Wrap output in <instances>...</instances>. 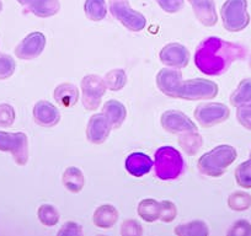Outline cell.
Instances as JSON below:
<instances>
[{
    "label": "cell",
    "mask_w": 251,
    "mask_h": 236,
    "mask_svg": "<svg viewBox=\"0 0 251 236\" xmlns=\"http://www.w3.org/2000/svg\"><path fill=\"white\" fill-rule=\"evenodd\" d=\"M160 62L169 68L182 69L190 62V52L180 43H169L159 53Z\"/></svg>",
    "instance_id": "12"
},
{
    "label": "cell",
    "mask_w": 251,
    "mask_h": 236,
    "mask_svg": "<svg viewBox=\"0 0 251 236\" xmlns=\"http://www.w3.org/2000/svg\"><path fill=\"white\" fill-rule=\"evenodd\" d=\"M0 151L10 153L18 165L25 166L28 161V139L23 132L9 133L0 131Z\"/></svg>",
    "instance_id": "7"
},
{
    "label": "cell",
    "mask_w": 251,
    "mask_h": 236,
    "mask_svg": "<svg viewBox=\"0 0 251 236\" xmlns=\"http://www.w3.org/2000/svg\"><path fill=\"white\" fill-rule=\"evenodd\" d=\"M249 67H250V69H251V54L249 55Z\"/></svg>",
    "instance_id": "41"
},
{
    "label": "cell",
    "mask_w": 251,
    "mask_h": 236,
    "mask_svg": "<svg viewBox=\"0 0 251 236\" xmlns=\"http://www.w3.org/2000/svg\"><path fill=\"white\" fill-rule=\"evenodd\" d=\"M182 81V73L176 68L161 69L156 75V86L159 90L165 96L173 98H177Z\"/></svg>",
    "instance_id": "13"
},
{
    "label": "cell",
    "mask_w": 251,
    "mask_h": 236,
    "mask_svg": "<svg viewBox=\"0 0 251 236\" xmlns=\"http://www.w3.org/2000/svg\"><path fill=\"white\" fill-rule=\"evenodd\" d=\"M202 144H203V139H202V136L199 133V131L185 132L178 137V145L190 156L196 155L201 150Z\"/></svg>",
    "instance_id": "22"
},
{
    "label": "cell",
    "mask_w": 251,
    "mask_h": 236,
    "mask_svg": "<svg viewBox=\"0 0 251 236\" xmlns=\"http://www.w3.org/2000/svg\"><path fill=\"white\" fill-rule=\"evenodd\" d=\"M228 207L234 212H245L251 207V196L248 192L236 191L228 198Z\"/></svg>",
    "instance_id": "29"
},
{
    "label": "cell",
    "mask_w": 251,
    "mask_h": 236,
    "mask_svg": "<svg viewBox=\"0 0 251 236\" xmlns=\"http://www.w3.org/2000/svg\"><path fill=\"white\" fill-rule=\"evenodd\" d=\"M246 48L219 37H207L195 52V64L204 75L219 76L228 71L231 64L246 57Z\"/></svg>",
    "instance_id": "1"
},
{
    "label": "cell",
    "mask_w": 251,
    "mask_h": 236,
    "mask_svg": "<svg viewBox=\"0 0 251 236\" xmlns=\"http://www.w3.org/2000/svg\"><path fill=\"white\" fill-rule=\"evenodd\" d=\"M223 26L229 32H241L250 24L248 0H226L221 9Z\"/></svg>",
    "instance_id": "4"
},
{
    "label": "cell",
    "mask_w": 251,
    "mask_h": 236,
    "mask_svg": "<svg viewBox=\"0 0 251 236\" xmlns=\"http://www.w3.org/2000/svg\"><path fill=\"white\" fill-rule=\"evenodd\" d=\"M108 10L116 20L120 21L127 30L132 32H139L146 27V16L139 11L133 10L128 0H111Z\"/></svg>",
    "instance_id": "6"
},
{
    "label": "cell",
    "mask_w": 251,
    "mask_h": 236,
    "mask_svg": "<svg viewBox=\"0 0 251 236\" xmlns=\"http://www.w3.org/2000/svg\"><path fill=\"white\" fill-rule=\"evenodd\" d=\"M154 170L158 179L171 181L178 179L186 168L185 160L177 149L173 146H161L154 155Z\"/></svg>",
    "instance_id": "3"
},
{
    "label": "cell",
    "mask_w": 251,
    "mask_h": 236,
    "mask_svg": "<svg viewBox=\"0 0 251 236\" xmlns=\"http://www.w3.org/2000/svg\"><path fill=\"white\" fill-rule=\"evenodd\" d=\"M106 84V88L111 91H120L127 84V74L123 69H112L108 73H106L103 78Z\"/></svg>",
    "instance_id": "28"
},
{
    "label": "cell",
    "mask_w": 251,
    "mask_h": 236,
    "mask_svg": "<svg viewBox=\"0 0 251 236\" xmlns=\"http://www.w3.org/2000/svg\"><path fill=\"white\" fill-rule=\"evenodd\" d=\"M84 13L91 21H101L106 18L107 6L105 0H85Z\"/></svg>",
    "instance_id": "27"
},
{
    "label": "cell",
    "mask_w": 251,
    "mask_h": 236,
    "mask_svg": "<svg viewBox=\"0 0 251 236\" xmlns=\"http://www.w3.org/2000/svg\"><path fill=\"white\" fill-rule=\"evenodd\" d=\"M27 11L32 13L37 18H50L58 14L60 10L59 0H31L28 4Z\"/></svg>",
    "instance_id": "21"
},
{
    "label": "cell",
    "mask_w": 251,
    "mask_h": 236,
    "mask_svg": "<svg viewBox=\"0 0 251 236\" xmlns=\"http://www.w3.org/2000/svg\"><path fill=\"white\" fill-rule=\"evenodd\" d=\"M160 202L153 198H147L138 204V215L147 223H154L160 218Z\"/></svg>",
    "instance_id": "24"
},
{
    "label": "cell",
    "mask_w": 251,
    "mask_h": 236,
    "mask_svg": "<svg viewBox=\"0 0 251 236\" xmlns=\"http://www.w3.org/2000/svg\"><path fill=\"white\" fill-rule=\"evenodd\" d=\"M251 102V78L243 79L238 88L230 95V103L234 107L246 105Z\"/></svg>",
    "instance_id": "26"
},
{
    "label": "cell",
    "mask_w": 251,
    "mask_h": 236,
    "mask_svg": "<svg viewBox=\"0 0 251 236\" xmlns=\"http://www.w3.org/2000/svg\"><path fill=\"white\" fill-rule=\"evenodd\" d=\"M15 110L9 103H0V127H10L15 122Z\"/></svg>",
    "instance_id": "33"
},
{
    "label": "cell",
    "mask_w": 251,
    "mask_h": 236,
    "mask_svg": "<svg viewBox=\"0 0 251 236\" xmlns=\"http://www.w3.org/2000/svg\"><path fill=\"white\" fill-rule=\"evenodd\" d=\"M191 4L195 16L202 25L212 27L218 23L214 0H188Z\"/></svg>",
    "instance_id": "16"
},
{
    "label": "cell",
    "mask_w": 251,
    "mask_h": 236,
    "mask_svg": "<svg viewBox=\"0 0 251 236\" xmlns=\"http://www.w3.org/2000/svg\"><path fill=\"white\" fill-rule=\"evenodd\" d=\"M125 167L134 177H142L151 172L154 161L144 153H132L126 158Z\"/></svg>",
    "instance_id": "17"
},
{
    "label": "cell",
    "mask_w": 251,
    "mask_h": 236,
    "mask_svg": "<svg viewBox=\"0 0 251 236\" xmlns=\"http://www.w3.org/2000/svg\"><path fill=\"white\" fill-rule=\"evenodd\" d=\"M218 84L208 79H188L183 80L177 98L187 101L211 100L218 95Z\"/></svg>",
    "instance_id": "5"
},
{
    "label": "cell",
    "mask_w": 251,
    "mask_h": 236,
    "mask_svg": "<svg viewBox=\"0 0 251 236\" xmlns=\"http://www.w3.org/2000/svg\"><path fill=\"white\" fill-rule=\"evenodd\" d=\"M46 47V37L42 32H31L16 46L15 55L23 61H32Z\"/></svg>",
    "instance_id": "11"
},
{
    "label": "cell",
    "mask_w": 251,
    "mask_h": 236,
    "mask_svg": "<svg viewBox=\"0 0 251 236\" xmlns=\"http://www.w3.org/2000/svg\"><path fill=\"white\" fill-rule=\"evenodd\" d=\"M238 158V151L234 146L223 144L203 154L197 163L199 171L208 177H221L229 166Z\"/></svg>",
    "instance_id": "2"
},
{
    "label": "cell",
    "mask_w": 251,
    "mask_h": 236,
    "mask_svg": "<svg viewBox=\"0 0 251 236\" xmlns=\"http://www.w3.org/2000/svg\"><path fill=\"white\" fill-rule=\"evenodd\" d=\"M160 218L163 223H171L177 215V208L171 201H161L160 202Z\"/></svg>",
    "instance_id": "34"
},
{
    "label": "cell",
    "mask_w": 251,
    "mask_h": 236,
    "mask_svg": "<svg viewBox=\"0 0 251 236\" xmlns=\"http://www.w3.org/2000/svg\"><path fill=\"white\" fill-rule=\"evenodd\" d=\"M229 236H250L251 224L246 219H240L231 225L228 231Z\"/></svg>",
    "instance_id": "36"
},
{
    "label": "cell",
    "mask_w": 251,
    "mask_h": 236,
    "mask_svg": "<svg viewBox=\"0 0 251 236\" xmlns=\"http://www.w3.org/2000/svg\"><path fill=\"white\" fill-rule=\"evenodd\" d=\"M235 181L243 189H251V159L241 163L235 170Z\"/></svg>",
    "instance_id": "31"
},
{
    "label": "cell",
    "mask_w": 251,
    "mask_h": 236,
    "mask_svg": "<svg viewBox=\"0 0 251 236\" xmlns=\"http://www.w3.org/2000/svg\"><path fill=\"white\" fill-rule=\"evenodd\" d=\"M174 233L178 236H208L209 229L202 220H192L190 223L180 224L174 229Z\"/></svg>",
    "instance_id": "25"
},
{
    "label": "cell",
    "mask_w": 251,
    "mask_h": 236,
    "mask_svg": "<svg viewBox=\"0 0 251 236\" xmlns=\"http://www.w3.org/2000/svg\"><path fill=\"white\" fill-rule=\"evenodd\" d=\"M165 13L175 14L183 8V0H155Z\"/></svg>",
    "instance_id": "38"
},
{
    "label": "cell",
    "mask_w": 251,
    "mask_h": 236,
    "mask_svg": "<svg viewBox=\"0 0 251 236\" xmlns=\"http://www.w3.org/2000/svg\"><path fill=\"white\" fill-rule=\"evenodd\" d=\"M236 119L248 131H251V102L236 107Z\"/></svg>",
    "instance_id": "35"
},
{
    "label": "cell",
    "mask_w": 251,
    "mask_h": 236,
    "mask_svg": "<svg viewBox=\"0 0 251 236\" xmlns=\"http://www.w3.org/2000/svg\"><path fill=\"white\" fill-rule=\"evenodd\" d=\"M117 220L118 211L111 204H103L94 212L93 221L98 228L110 229L117 223Z\"/></svg>",
    "instance_id": "20"
},
{
    "label": "cell",
    "mask_w": 251,
    "mask_h": 236,
    "mask_svg": "<svg viewBox=\"0 0 251 236\" xmlns=\"http://www.w3.org/2000/svg\"><path fill=\"white\" fill-rule=\"evenodd\" d=\"M249 158H250V159H251V150H250V156H249Z\"/></svg>",
    "instance_id": "43"
},
{
    "label": "cell",
    "mask_w": 251,
    "mask_h": 236,
    "mask_svg": "<svg viewBox=\"0 0 251 236\" xmlns=\"http://www.w3.org/2000/svg\"><path fill=\"white\" fill-rule=\"evenodd\" d=\"M32 115L36 123L41 127H46V128L57 126L60 121L59 110L50 101H38L33 106Z\"/></svg>",
    "instance_id": "15"
},
{
    "label": "cell",
    "mask_w": 251,
    "mask_h": 236,
    "mask_svg": "<svg viewBox=\"0 0 251 236\" xmlns=\"http://www.w3.org/2000/svg\"><path fill=\"white\" fill-rule=\"evenodd\" d=\"M16 63L11 55L0 53V80H5L15 73Z\"/></svg>",
    "instance_id": "32"
},
{
    "label": "cell",
    "mask_w": 251,
    "mask_h": 236,
    "mask_svg": "<svg viewBox=\"0 0 251 236\" xmlns=\"http://www.w3.org/2000/svg\"><path fill=\"white\" fill-rule=\"evenodd\" d=\"M37 215L45 226H54L59 221V212L52 204H42L38 208Z\"/></svg>",
    "instance_id": "30"
},
{
    "label": "cell",
    "mask_w": 251,
    "mask_h": 236,
    "mask_svg": "<svg viewBox=\"0 0 251 236\" xmlns=\"http://www.w3.org/2000/svg\"><path fill=\"white\" fill-rule=\"evenodd\" d=\"M102 113L111 123L112 129L120 128L127 117V110H126L125 105L117 100L106 101L102 107Z\"/></svg>",
    "instance_id": "19"
},
{
    "label": "cell",
    "mask_w": 251,
    "mask_h": 236,
    "mask_svg": "<svg viewBox=\"0 0 251 236\" xmlns=\"http://www.w3.org/2000/svg\"><path fill=\"white\" fill-rule=\"evenodd\" d=\"M161 127L171 134H181L185 132L197 131L196 124L183 112L177 110H169L161 115Z\"/></svg>",
    "instance_id": "10"
},
{
    "label": "cell",
    "mask_w": 251,
    "mask_h": 236,
    "mask_svg": "<svg viewBox=\"0 0 251 236\" xmlns=\"http://www.w3.org/2000/svg\"><path fill=\"white\" fill-rule=\"evenodd\" d=\"M59 236H81L83 235V228L78 223L74 221H68V223L63 224L60 230L58 231Z\"/></svg>",
    "instance_id": "39"
},
{
    "label": "cell",
    "mask_w": 251,
    "mask_h": 236,
    "mask_svg": "<svg viewBox=\"0 0 251 236\" xmlns=\"http://www.w3.org/2000/svg\"><path fill=\"white\" fill-rule=\"evenodd\" d=\"M18 3L21 4L23 6H27L31 3V0H18Z\"/></svg>",
    "instance_id": "40"
},
{
    "label": "cell",
    "mask_w": 251,
    "mask_h": 236,
    "mask_svg": "<svg viewBox=\"0 0 251 236\" xmlns=\"http://www.w3.org/2000/svg\"><path fill=\"white\" fill-rule=\"evenodd\" d=\"M121 234L123 236H141L143 234V228H142L139 221L129 219V220L123 221Z\"/></svg>",
    "instance_id": "37"
},
{
    "label": "cell",
    "mask_w": 251,
    "mask_h": 236,
    "mask_svg": "<svg viewBox=\"0 0 251 236\" xmlns=\"http://www.w3.org/2000/svg\"><path fill=\"white\" fill-rule=\"evenodd\" d=\"M111 123L106 116L101 113L91 116L86 127V138L93 144H102L111 133Z\"/></svg>",
    "instance_id": "14"
},
{
    "label": "cell",
    "mask_w": 251,
    "mask_h": 236,
    "mask_svg": "<svg viewBox=\"0 0 251 236\" xmlns=\"http://www.w3.org/2000/svg\"><path fill=\"white\" fill-rule=\"evenodd\" d=\"M3 10V3H1V0H0V13Z\"/></svg>",
    "instance_id": "42"
},
{
    "label": "cell",
    "mask_w": 251,
    "mask_h": 236,
    "mask_svg": "<svg viewBox=\"0 0 251 236\" xmlns=\"http://www.w3.org/2000/svg\"><path fill=\"white\" fill-rule=\"evenodd\" d=\"M81 102L88 111H95L100 106L101 100L106 94V84L101 76L89 74L84 76L80 84Z\"/></svg>",
    "instance_id": "8"
},
{
    "label": "cell",
    "mask_w": 251,
    "mask_h": 236,
    "mask_svg": "<svg viewBox=\"0 0 251 236\" xmlns=\"http://www.w3.org/2000/svg\"><path fill=\"white\" fill-rule=\"evenodd\" d=\"M194 116L202 127L209 128L226 122L230 116V110L228 106L221 102L201 103L196 107Z\"/></svg>",
    "instance_id": "9"
},
{
    "label": "cell",
    "mask_w": 251,
    "mask_h": 236,
    "mask_svg": "<svg viewBox=\"0 0 251 236\" xmlns=\"http://www.w3.org/2000/svg\"><path fill=\"white\" fill-rule=\"evenodd\" d=\"M53 97L60 107H73L79 100V90L74 84L63 83L54 89Z\"/></svg>",
    "instance_id": "18"
},
{
    "label": "cell",
    "mask_w": 251,
    "mask_h": 236,
    "mask_svg": "<svg viewBox=\"0 0 251 236\" xmlns=\"http://www.w3.org/2000/svg\"><path fill=\"white\" fill-rule=\"evenodd\" d=\"M62 180L66 189L73 193H79L83 189L84 184H85L83 172H81L80 168L75 167V166H71V167L67 168L63 172Z\"/></svg>",
    "instance_id": "23"
}]
</instances>
